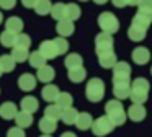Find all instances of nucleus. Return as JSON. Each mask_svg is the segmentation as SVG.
<instances>
[{"label": "nucleus", "instance_id": "f257e3e1", "mask_svg": "<svg viewBox=\"0 0 152 137\" xmlns=\"http://www.w3.org/2000/svg\"><path fill=\"white\" fill-rule=\"evenodd\" d=\"M149 88H151V85H149V80H145V78L139 77L132 80L129 85V90H131L129 91V100L134 104H144L149 98Z\"/></svg>", "mask_w": 152, "mask_h": 137}, {"label": "nucleus", "instance_id": "f03ea898", "mask_svg": "<svg viewBox=\"0 0 152 137\" xmlns=\"http://www.w3.org/2000/svg\"><path fill=\"white\" fill-rule=\"evenodd\" d=\"M85 96L92 103H98L100 100H103V96H105V82L102 78H90L87 82Z\"/></svg>", "mask_w": 152, "mask_h": 137}, {"label": "nucleus", "instance_id": "7ed1b4c3", "mask_svg": "<svg viewBox=\"0 0 152 137\" xmlns=\"http://www.w3.org/2000/svg\"><path fill=\"white\" fill-rule=\"evenodd\" d=\"M96 23H98L102 33H106V34H111V36H113V33H116L119 29V20L111 12L100 13L98 18H96Z\"/></svg>", "mask_w": 152, "mask_h": 137}, {"label": "nucleus", "instance_id": "20e7f679", "mask_svg": "<svg viewBox=\"0 0 152 137\" xmlns=\"http://www.w3.org/2000/svg\"><path fill=\"white\" fill-rule=\"evenodd\" d=\"M90 129H92V132L95 134L96 137H105V136H108V134L113 132L115 126H113L111 121L108 119V116L105 114V116H100L98 119H93Z\"/></svg>", "mask_w": 152, "mask_h": 137}, {"label": "nucleus", "instance_id": "39448f33", "mask_svg": "<svg viewBox=\"0 0 152 137\" xmlns=\"http://www.w3.org/2000/svg\"><path fill=\"white\" fill-rule=\"evenodd\" d=\"M95 51H96V55L113 52V36L100 31L95 36Z\"/></svg>", "mask_w": 152, "mask_h": 137}, {"label": "nucleus", "instance_id": "423d86ee", "mask_svg": "<svg viewBox=\"0 0 152 137\" xmlns=\"http://www.w3.org/2000/svg\"><path fill=\"white\" fill-rule=\"evenodd\" d=\"M145 114H147V111H145L144 104H134L132 103L131 106L128 108L126 117H129V119L134 121V122H141V121H144Z\"/></svg>", "mask_w": 152, "mask_h": 137}, {"label": "nucleus", "instance_id": "0eeeda50", "mask_svg": "<svg viewBox=\"0 0 152 137\" xmlns=\"http://www.w3.org/2000/svg\"><path fill=\"white\" fill-rule=\"evenodd\" d=\"M38 52H39L46 60H51V59H56L57 57V51H56V46H54L53 39H48V41L41 42Z\"/></svg>", "mask_w": 152, "mask_h": 137}, {"label": "nucleus", "instance_id": "6e6552de", "mask_svg": "<svg viewBox=\"0 0 152 137\" xmlns=\"http://www.w3.org/2000/svg\"><path fill=\"white\" fill-rule=\"evenodd\" d=\"M36 77L33 74H23L18 77V87H20L21 91H33L36 88Z\"/></svg>", "mask_w": 152, "mask_h": 137}, {"label": "nucleus", "instance_id": "1a4fd4ad", "mask_svg": "<svg viewBox=\"0 0 152 137\" xmlns=\"http://www.w3.org/2000/svg\"><path fill=\"white\" fill-rule=\"evenodd\" d=\"M132 57V62L137 65H145L149 62V59H151V52H149L147 47H144V46H139V47H136L134 51H132L131 54Z\"/></svg>", "mask_w": 152, "mask_h": 137}, {"label": "nucleus", "instance_id": "9d476101", "mask_svg": "<svg viewBox=\"0 0 152 137\" xmlns=\"http://www.w3.org/2000/svg\"><path fill=\"white\" fill-rule=\"evenodd\" d=\"M151 23H152V15H145V13H136V15L132 16L131 26H134V28H137V29H142V31H147L149 26H151Z\"/></svg>", "mask_w": 152, "mask_h": 137}, {"label": "nucleus", "instance_id": "9b49d317", "mask_svg": "<svg viewBox=\"0 0 152 137\" xmlns=\"http://www.w3.org/2000/svg\"><path fill=\"white\" fill-rule=\"evenodd\" d=\"M56 31H57V34H59V38H69V36H72L74 31H75V25H74L72 21L64 18V20H61V21H57Z\"/></svg>", "mask_w": 152, "mask_h": 137}, {"label": "nucleus", "instance_id": "f8f14e48", "mask_svg": "<svg viewBox=\"0 0 152 137\" xmlns=\"http://www.w3.org/2000/svg\"><path fill=\"white\" fill-rule=\"evenodd\" d=\"M54 77H56V70H54L51 65H43V67L38 68V74H36V80L43 82V83H51V82L54 80Z\"/></svg>", "mask_w": 152, "mask_h": 137}, {"label": "nucleus", "instance_id": "ddd939ff", "mask_svg": "<svg viewBox=\"0 0 152 137\" xmlns=\"http://www.w3.org/2000/svg\"><path fill=\"white\" fill-rule=\"evenodd\" d=\"M17 113H18V108H17V104L12 103V101H5V103L0 106V117H4V119H7V121L15 119Z\"/></svg>", "mask_w": 152, "mask_h": 137}, {"label": "nucleus", "instance_id": "4468645a", "mask_svg": "<svg viewBox=\"0 0 152 137\" xmlns=\"http://www.w3.org/2000/svg\"><path fill=\"white\" fill-rule=\"evenodd\" d=\"M57 95H59V87H57V85H53V83L44 85V88L41 90V96H43V100L48 101V103H54Z\"/></svg>", "mask_w": 152, "mask_h": 137}, {"label": "nucleus", "instance_id": "2eb2a0df", "mask_svg": "<svg viewBox=\"0 0 152 137\" xmlns=\"http://www.w3.org/2000/svg\"><path fill=\"white\" fill-rule=\"evenodd\" d=\"M21 29H23V21H21V18H18V16H8V18L5 20V31L18 34V33H21Z\"/></svg>", "mask_w": 152, "mask_h": 137}, {"label": "nucleus", "instance_id": "dca6fc26", "mask_svg": "<svg viewBox=\"0 0 152 137\" xmlns=\"http://www.w3.org/2000/svg\"><path fill=\"white\" fill-rule=\"evenodd\" d=\"M92 122H93V117H92V114H90V113H79L74 124L77 126V129H79V130H87V129H90Z\"/></svg>", "mask_w": 152, "mask_h": 137}, {"label": "nucleus", "instance_id": "f3484780", "mask_svg": "<svg viewBox=\"0 0 152 137\" xmlns=\"http://www.w3.org/2000/svg\"><path fill=\"white\" fill-rule=\"evenodd\" d=\"M74 103L72 100V95L70 93H66V91H59V95H57L56 101H54V104H56L57 108H59L61 111L62 109H67V108H70Z\"/></svg>", "mask_w": 152, "mask_h": 137}, {"label": "nucleus", "instance_id": "a211bd4d", "mask_svg": "<svg viewBox=\"0 0 152 137\" xmlns=\"http://www.w3.org/2000/svg\"><path fill=\"white\" fill-rule=\"evenodd\" d=\"M113 77H131V65L128 62L118 60L113 65Z\"/></svg>", "mask_w": 152, "mask_h": 137}, {"label": "nucleus", "instance_id": "6ab92c4d", "mask_svg": "<svg viewBox=\"0 0 152 137\" xmlns=\"http://www.w3.org/2000/svg\"><path fill=\"white\" fill-rule=\"evenodd\" d=\"M28 55H30V51L25 47H20V46H13L10 52V57L15 60V64H20V62L28 60Z\"/></svg>", "mask_w": 152, "mask_h": 137}, {"label": "nucleus", "instance_id": "aec40b11", "mask_svg": "<svg viewBox=\"0 0 152 137\" xmlns=\"http://www.w3.org/2000/svg\"><path fill=\"white\" fill-rule=\"evenodd\" d=\"M38 108H39V103L34 96H25L21 100V111H25V113L33 114L38 111Z\"/></svg>", "mask_w": 152, "mask_h": 137}, {"label": "nucleus", "instance_id": "412c9836", "mask_svg": "<svg viewBox=\"0 0 152 137\" xmlns=\"http://www.w3.org/2000/svg\"><path fill=\"white\" fill-rule=\"evenodd\" d=\"M15 121H17V127H20V129L30 127L33 124V114L25 113V111H18L17 116H15Z\"/></svg>", "mask_w": 152, "mask_h": 137}, {"label": "nucleus", "instance_id": "4be33fe9", "mask_svg": "<svg viewBox=\"0 0 152 137\" xmlns=\"http://www.w3.org/2000/svg\"><path fill=\"white\" fill-rule=\"evenodd\" d=\"M80 15H82V10L77 3H66V20L74 23L80 18Z\"/></svg>", "mask_w": 152, "mask_h": 137}, {"label": "nucleus", "instance_id": "5701e85b", "mask_svg": "<svg viewBox=\"0 0 152 137\" xmlns=\"http://www.w3.org/2000/svg\"><path fill=\"white\" fill-rule=\"evenodd\" d=\"M69 80L72 82V83H80V82H83L87 78V70L82 67H75V68H70L69 70Z\"/></svg>", "mask_w": 152, "mask_h": 137}, {"label": "nucleus", "instance_id": "b1692460", "mask_svg": "<svg viewBox=\"0 0 152 137\" xmlns=\"http://www.w3.org/2000/svg\"><path fill=\"white\" fill-rule=\"evenodd\" d=\"M15 67H17V64H15V60L10 57V54H4L0 55V72L2 74H8V72H13Z\"/></svg>", "mask_w": 152, "mask_h": 137}, {"label": "nucleus", "instance_id": "393cba45", "mask_svg": "<svg viewBox=\"0 0 152 137\" xmlns=\"http://www.w3.org/2000/svg\"><path fill=\"white\" fill-rule=\"evenodd\" d=\"M77 114H79V111H77L74 106H70V108H67V109L61 111V121H62L64 124H67V126H70V124L75 122Z\"/></svg>", "mask_w": 152, "mask_h": 137}, {"label": "nucleus", "instance_id": "a878e982", "mask_svg": "<svg viewBox=\"0 0 152 137\" xmlns=\"http://www.w3.org/2000/svg\"><path fill=\"white\" fill-rule=\"evenodd\" d=\"M39 130L43 134H48V136H51V134L54 132V130L57 129V122L53 119H48V117H41L39 119Z\"/></svg>", "mask_w": 152, "mask_h": 137}, {"label": "nucleus", "instance_id": "bb28decb", "mask_svg": "<svg viewBox=\"0 0 152 137\" xmlns=\"http://www.w3.org/2000/svg\"><path fill=\"white\" fill-rule=\"evenodd\" d=\"M118 62V57H116L115 51L113 52H108V54H103V55H98V64L102 65L103 68H113V65Z\"/></svg>", "mask_w": 152, "mask_h": 137}, {"label": "nucleus", "instance_id": "cd10ccee", "mask_svg": "<svg viewBox=\"0 0 152 137\" xmlns=\"http://www.w3.org/2000/svg\"><path fill=\"white\" fill-rule=\"evenodd\" d=\"M49 15L53 16L56 21H61V20H64V18H66V3H62V2L53 3Z\"/></svg>", "mask_w": 152, "mask_h": 137}, {"label": "nucleus", "instance_id": "c85d7f7f", "mask_svg": "<svg viewBox=\"0 0 152 137\" xmlns=\"http://www.w3.org/2000/svg\"><path fill=\"white\" fill-rule=\"evenodd\" d=\"M83 64V59L80 54H75V52H72V54H67L66 55V60H64V65H66L67 68H75V67H82Z\"/></svg>", "mask_w": 152, "mask_h": 137}, {"label": "nucleus", "instance_id": "c756f323", "mask_svg": "<svg viewBox=\"0 0 152 137\" xmlns=\"http://www.w3.org/2000/svg\"><path fill=\"white\" fill-rule=\"evenodd\" d=\"M131 85V83H129ZM129 85H113V95H115V100H126L129 98Z\"/></svg>", "mask_w": 152, "mask_h": 137}, {"label": "nucleus", "instance_id": "7c9ffc66", "mask_svg": "<svg viewBox=\"0 0 152 137\" xmlns=\"http://www.w3.org/2000/svg\"><path fill=\"white\" fill-rule=\"evenodd\" d=\"M28 62H30V65L34 67V68H39V67H43V65H46V59H44L38 51L30 52V55H28Z\"/></svg>", "mask_w": 152, "mask_h": 137}, {"label": "nucleus", "instance_id": "2f4dec72", "mask_svg": "<svg viewBox=\"0 0 152 137\" xmlns=\"http://www.w3.org/2000/svg\"><path fill=\"white\" fill-rule=\"evenodd\" d=\"M44 117H48V119H53V121H59L61 119V109L56 106L54 103L48 104L46 109H44Z\"/></svg>", "mask_w": 152, "mask_h": 137}, {"label": "nucleus", "instance_id": "473e14b6", "mask_svg": "<svg viewBox=\"0 0 152 137\" xmlns=\"http://www.w3.org/2000/svg\"><path fill=\"white\" fill-rule=\"evenodd\" d=\"M119 111H124V106L119 100H110L105 104V113L106 114H113V113H119Z\"/></svg>", "mask_w": 152, "mask_h": 137}, {"label": "nucleus", "instance_id": "72a5a7b5", "mask_svg": "<svg viewBox=\"0 0 152 137\" xmlns=\"http://www.w3.org/2000/svg\"><path fill=\"white\" fill-rule=\"evenodd\" d=\"M51 7H53L51 0H38V3L34 5V12L39 16H44L51 12Z\"/></svg>", "mask_w": 152, "mask_h": 137}, {"label": "nucleus", "instance_id": "f704fd0d", "mask_svg": "<svg viewBox=\"0 0 152 137\" xmlns=\"http://www.w3.org/2000/svg\"><path fill=\"white\" fill-rule=\"evenodd\" d=\"M15 41H17V34H13L10 31H4L0 34V44L4 47H13Z\"/></svg>", "mask_w": 152, "mask_h": 137}, {"label": "nucleus", "instance_id": "c9c22d12", "mask_svg": "<svg viewBox=\"0 0 152 137\" xmlns=\"http://www.w3.org/2000/svg\"><path fill=\"white\" fill-rule=\"evenodd\" d=\"M53 42H54V46H56L57 55L67 54V51H69V42H67L66 38H54Z\"/></svg>", "mask_w": 152, "mask_h": 137}, {"label": "nucleus", "instance_id": "e433bc0d", "mask_svg": "<svg viewBox=\"0 0 152 137\" xmlns=\"http://www.w3.org/2000/svg\"><path fill=\"white\" fill-rule=\"evenodd\" d=\"M128 38L131 39V41H136V42L144 41V39H145V31L137 29V28H134V26H129V29H128Z\"/></svg>", "mask_w": 152, "mask_h": 137}, {"label": "nucleus", "instance_id": "4c0bfd02", "mask_svg": "<svg viewBox=\"0 0 152 137\" xmlns=\"http://www.w3.org/2000/svg\"><path fill=\"white\" fill-rule=\"evenodd\" d=\"M108 116V119L111 121L113 126H123L126 121V111H119V113H113V114H106Z\"/></svg>", "mask_w": 152, "mask_h": 137}, {"label": "nucleus", "instance_id": "58836bf2", "mask_svg": "<svg viewBox=\"0 0 152 137\" xmlns=\"http://www.w3.org/2000/svg\"><path fill=\"white\" fill-rule=\"evenodd\" d=\"M15 46H20V47L30 49L31 38L28 34H25V33H18V34H17V41H15Z\"/></svg>", "mask_w": 152, "mask_h": 137}, {"label": "nucleus", "instance_id": "ea45409f", "mask_svg": "<svg viewBox=\"0 0 152 137\" xmlns=\"http://www.w3.org/2000/svg\"><path fill=\"white\" fill-rule=\"evenodd\" d=\"M136 7H137V13L152 15V0H139V3Z\"/></svg>", "mask_w": 152, "mask_h": 137}, {"label": "nucleus", "instance_id": "a19ab883", "mask_svg": "<svg viewBox=\"0 0 152 137\" xmlns=\"http://www.w3.org/2000/svg\"><path fill=\"white\" fill-rule=\"evenodd\" d=\"M7 137H26V134H25L23 129H20V127H12V129H8L7 132Z\"/></svg>", "mask_w": 152, "mask_h": 137}, {"label": "nucleus", "instance_id": "79ce46f5", "mask_svg": "<svg viewBox=\"0 0 152 137\" xmlns=\"http://www.w3.org/2000/svg\"><path fill=\"white\" fill-rule=\"evenodd\" d=\"M17 5V0H0V10H12Z\"/></svg>", "mask_w": 152, "mask_h": 137}, {"label": "nucleus", "instance_id": "37998d69", "mask_svg": "<svg viewBox=\"0 0 152 137\" xmlns=\"http://www.w3.org/2000/svg\"><path fill=\"white\" fill-rule=\"evenodd\" d=\"M131 77H113V85H129Z\"/></svg>", "mask_w": 152, "mask_h": 137}, {"label": "nucleus", "instance_id": "c03bdc74", "mask_svg": "<svg viewBox=\"0 0 152 137\" xmlns=\"http://www.w3.org/2000/svg\"><path fill=\"white\" fill-rule=\"evenodd\" d=\"M21 3H23V7H26V8H34L38 0H21Z\"/></svg>", "mask_w": 152, "mask_h": 137}, {"label": "nucleus", "instance_id": "a18cd8bd", "mask_svg": "<svg viewBox=\"0 0 152 137\" xmlns=\"http://www.w3.org/2000/svg\"><path fill=\"white\" fill-rule=\"evenodd\" d=\"M111 2H113V5L118 7V8H123V7H126V2H124V0H111Z\"/></svg>", "mask_w": 152, "mask_h": 137}, {"label": "nucleus", "instance_id": "49530a36", "mask_svg": "<svg viewBox=\"0 0 152 137\" xmlns=\"http://www.w3.org/2000/svg\"><path fill=\"white\" fill-rule=\"evenodd\" d=\"M126 2V5H129V7H136L139 3V0H124Z\"/></svg>", "mask_w": 152, "mask_h": 137}, {"label": "nucleus", "instance_id": "de8ad7c7", "mask_svg": "<svg viewBox=\"0 0 152 137\" xmlns=\"http://www.w3.org/2000/svg\"><path fill=\"white\" fill-rule=\"evenodd\" d=\"M61 137H77V136H75V134H74V132H64V134H62V136H61Z\"/></svg>", "mask_w": 152, "mask_h": 137}, {"label": "nucleus", "instance_id": "09e8293b", "mask_svg": "<svg viewBox=\"0 0 152 137\" xmlns=\"http://www.w3.org/2000/svg\"><path fill=\"white\" fill-rule=\"evenodd\" d=\"M93 2L96 3V5H105L106 2H110V0H93Z\"/></svg>", "mask_w": 152, "mask_h": 137}, {"label": "nucleus", "instance_id": "8fccbe9b", "mask_svg": "<svg viewBox=\"0 0 152 137\" xmlns=\"http://www.w3.org/2000/svg\"><path fill=\"white\" fill-rule=\"evenodd\" d=\"M2 23H4V13L0 12V25H2Z\"/></svg>", "mask_w": 152, "mask_h": 137}, {"label": "nucleus", "instance_id": "3c124183", "mask_svg": "<svg viewBox=\"0 0 152 137\" xmlns=\"http://www.w3.org/2000/svg\"><path fill=\"white\" fill-rule=\"evenodd\" d=\"M41 137H53V136H48V134H43Z\"/></svg>", "mask_w": 152, "mask_h": 137}, {"label": "nucleus", "instance_id": "603ef678", "mask_svg": "<svg viewBox=\"0 0 152 137\" xmlns=\"http://www.w3.org/2000/svg\"><path fill=\"white\" fill-rule=\"evenodd\" d=\"M80 2H87V0H80Z\"/></svg>", "mask_w": 152, "mask_h": 137}, {"label": "nucleus", "instance_id": "864d4df0", "mask_svg": "<svg viewBox=\"0 0 152 137\" xmlns=\"http://www.w3.org/2000/svg\"><path fill=\"white\" fill-rule=\"evenodd\" d=\"M0 77H2V72H0Z\"/></svg>", "mask_w": 152, "mask_h": 137}]
</instances>
